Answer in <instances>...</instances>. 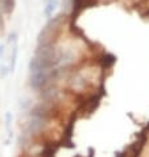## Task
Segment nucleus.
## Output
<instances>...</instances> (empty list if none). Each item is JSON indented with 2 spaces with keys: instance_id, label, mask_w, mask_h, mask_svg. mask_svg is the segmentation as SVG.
Wrapping results in <instances>:
<instances>
[{
  "instance_id": "obj_2",
  "label": "nucleus",
  "mask_w": 149,
  "mask_h": 157,
  "mask_svg": "<svg viewBox=\"0 0 149 157\" xmlns=\"http://www.w3.org/2000/svg\"><path fill=\"white\" fill-rule=\"evenodd\" d=\"M103 95H104V91L103 89L100 90V93L98 94H95L93 95V97H90L87 100H85L82 104H81V107L77 110V115H90V114H93V112L96 110V108L99 107V104H100V100H102L103 98Z\"/></svg>"
},
{
  "instance_id": "obj_1",
  "label": "nucleus",
  "mask_w": 149,
  "mask_h": 157,
  "mask_svg": "<svg viewBox=\"0 0 149 157\" xmlns=\"http://www.w3.org/2000/svg\"><path fill=\"white\" fill-rule=\"evenodd\" d=\"M61 23H62V15H58L57 17H54L53 20H50L49 23L45 25V28L40 32V34H38V40H37L38 45L52 44V38H53V36L57 33Z\"/></svg>"
},
{
  "instance_id": "obj_3",
  "label": "nucleus",
  "mask_w": 149,
  "mask_h": 157,
  "mask_svg": "<svg viewBox=\"0 0 149 157\" xmlns=\"http://www.w3.org/2000/svg\"><path fill=\"white\" fill-rule=\"evenodd\" d=\"M96 3H98V0H73V19H77V16L85 8L94 7Z\"/></svg>"
},
{
  "instance_id": "obj_11",
  "label": "nucleus",
  "mask_w": 149,
  "mask_h": 157,
  "mask_svg": "<svg viewBox=\"0 0 149 157\" xmlns=\"http://www.w3.org/2000/svg\"><path fill=\"white\" fill-rule=\"evenodd\" d=\"M147 16H148V17H149V12H148V13H147Z\"/></svg>"
},
{
  "instance_id": "obj_9",
  "label": "nucleus",
  "mask_w": 149,
  "mask_h": 157,
  "mask_svg": "<svg viewBox=\"0 0 149 157\" xmlns=\"http://www.w3.org/2000/svg\"><path fill=\"white\" fill-rule=\"evenodd\" d=\"M11 123H12V115L10 114V112H7L6 114V128H7V132L10 136H12L11 133Z\"/></svg>"
},
{
  "instance_id": "obj_5",
  "label": "nucleus",
  "mask_w": 149,
  "mask_h": 157,
  "mask_svg": "<svg viewBox=\"0 0 149 157\" xmlns=\"http://www.w3.org/2000/svg\"><path fill=\"white\" fill-rule=\"evenodd\" d=\"M99 62H100V66H102L103 69H109V67H112L113 65H115L116 57L113 54H111V53H104L102 57H100Z\"/></svg>"
},
{
  "instance_id": "obj_8",
  "label": "nucleus",
  "mask_w": 149,
  "mask_h": 157,
  "mask_svg": "<svg viewBox=\"0 0 149 157\" xmlns=\"http://www.w3.org/2000/svg\"><path fill=\"white\" fill-rule=\"evenodd\" d=\"M3 6L7 13H11L15 7V0H3Z\"/></svg>"
},
{
  "instance_id": "obj_10",
  "label": "nucleus",
  "mask_w": 149,
  "mask_h": 157,
  "mask_svg": "<svg viewBox=\"0 0 149 157\" xmlns=\"http://www.w3.org/2000/svg\"><path fill=\"white\" fill-rule=\"evenodd\" d=\"M4 29V20H3V16L2 13H0V30Z\"/></svg>"
},
{
  "instance_id": "obj_6",
  "label": "nucleus",
  "mask_w": 149,
  "mask_h": 157,
  "mask_svg": "<svg viewBox=\"0 0 149 157\" xmlns=\"http://www.w3.org/2000/svg\"><path fill=\"white\" fill-rule=\"evenodd\" d=\"M57 8H58V0H46L45 8H44V13H45L46 17H50V16H53Z\"/></svg>"
},
{
  "instance_id": "obj_7",
  "label": "nucleus",
  "mask_w": 149,
  "mask_h": 157,
  "mask_svg": "<svg viewBox=\"0 0 149 157\" xmlns=\"http://www.w3.org/2000/svg\"><path fill=\"white\" fill-rule=\"evenodd\" d=\"M57 148H58V145H57L55 143H49L42 152V157H54Z\"/></svg>"
},
{
  "instance_id": "obj_4",
  "label": "nucleus",
  "mask_w": 149,
  "mask_h": 157,
  "mask_svg": "<svg viewBox=\"0 0 149 157\" xmlns=\"http://www.w3.org/2000/svg\"><path fill=\"white\" fill-rule=\"evenodd\" d=\"M10 45H11V65L10 71H13L16 67V58H17V34L11 33L10 34Z\"/></svg>"
}]
</instances>
